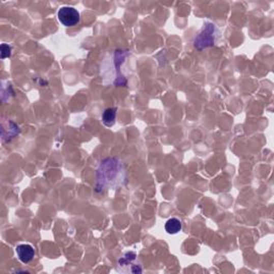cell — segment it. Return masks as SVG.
<instances>
[{"instance_id": "6da1fadb", "label": "cell", "mask_w": 274, "mask_h": 274, "mask_svg": "<svg viewBox=\"0 0 274 274\" xmlns=\"http://www.w3.org/2000/svg\"><path fill=\"white\" fill-rule=\"evenodd\" d=\"M123 166L121 162L116 157H109L104 160L98 170L97 174V192H103V189L113 186L115 183H118V179L122 178Z\"/></svg>"}, {"instance_id": "7a4b0ae2", "label": "cell", "mask_w": 274, "mask_h": 274, "mask_svg": "<svg viewBox=\"0 0 274 274\" xmlns=\"http://www.w3.org/2000/svg\"><path fill=\"white\" fill-rule=\"evenodd\" d=\"M215 43V26L208 23L199 31L194 39V46L198 50H203Z\"/></svg>"}, {"instance_id": "3957f363", "label": "cell", "mask_w": 274, "mask_h": 274, "mask_svg": "<svg viewBox=\"0 0 274 274\" xmlns=\"http://www.w3.org/2000/svg\"><path fill=\"white\" fill-rule=\"evenodd\" d=\"M59 22L66 27H73L79 22V12L72 7H61L58 11Z\"/></svg>"}, {"instance_id": "277c9868", "label": "cell", "mask_w": 274, "mask_h": 274, "mask_svg": "<svg viewBox=\"0 0 274 274\" xmlns=\"http://www.w3.org/2000/svg\"><path fill=\"white\" fill-rule=\"evenodd\" d=\"M137 255L133 252L126 253L118 261V269L122 272L130 273H142L143 268L141 265H136Z\"/></svg>"}, {"instance_id": "5b68a950", "label": "cell", "mask_w": 274, "mask_h": 274, "mask_svg": "<svg viewBox=\"0 0 274 274\" xmlns=\"http://www.w3.org/2000/svg\"><path fill=\"white\" fill-rule=\"evenodd\" d=\"M15 251L18 259L23 263H29L35 257V249L30 244H19Z\"/></svg>"}, {"instance_id": "8992f818", "label": "cell", "mask_w": 274, "mask_h": 274, "mask_svg": "<svg viewBox=\"0 0 274 274\" xmlns=\"http://www.w3.org/2000/svg\"><path fill=\"white\" fill-rule=\"evenodd\" d=\"M182 228V223L180 220H178L176 217H173V218H170L166 222L165 224V229L168 234L171 235H175V234H178L179 231L181 230Z\"/></svg>"}, {"instance_id": "52a82bcc", "label": "cell", "mask_w": 274, "mask_h": 274, "mask_svg": "<svg viewBox=\"0 0 274 274\" xmlns=\"http://www.w3.org/2000/svg\"><path fill=\"white\" fill-rule=\"evenodd\" d=\"M116 116H117V108L109 107L104 111L102 115V121L106 126H113L116 121Z\"/></svg>"}, {"instance_id": "ba28073f", "label": "cell", "mask_w": 274, "mask_h": 274, "mask_svg": "<svg viewBox=\"0 0 274 274\" xmlns=\"http://www.w3.org/2000/svg\"><path fill=\"white\" fill-rule=\"evenodd\" d=\"M11 56V46L8 44H2V59Z\"/></svg>"}]
</instances>
